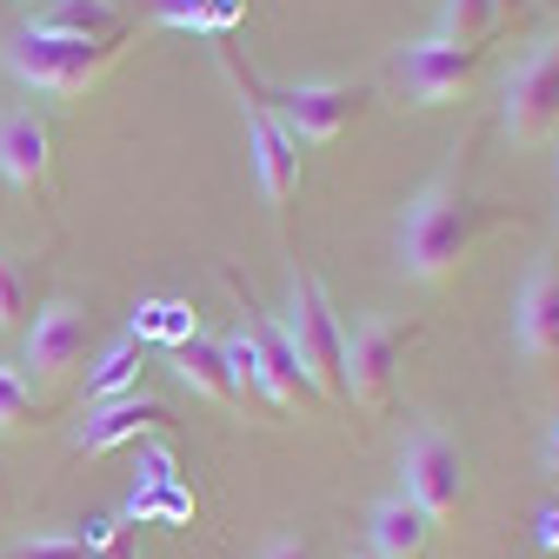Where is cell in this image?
<instances>
[{"label":"cell","instance_id":"cell-18","mask_svg":"<svg viewBox=\"0 0 559 559\" xmlns=\"http://www.w3.org/2000/svg\"><path fill=\"white\" fill-rule=\"evenodd\" d=\"M520 8V0H447L440 8V40H466V47H486L500 34V21Z\"/></svg>","mask_w":559,"mask_h":559},{"label":"cell","instance_id":"cell-14","mask_svg":"<svg viewBox=\"0 0 559 559\" xmlns=\"http://www.w3.org/2000/svg\"><path fill=\"white\" fill-rule=\"evenodd\" d=\"M160 427H174V406L160 400V393H120V400H107V406H87V419L74 427V453H114V447H140L147 433H160Z\"/></svg>","mask_w":559,"mask_h":559},{"label":"cell","instance_id":"cell-19","mask_svg":"<svg viewBox=\"0 0 559 559\" xmlns=\"http://www.w3.org/2000/svg\"><path fill=\"white\" fill-rule=\"evenodd\" d=\"M120 393H140V340H133V333L114 340L107 354L94 360V373H87V406H107V400H120Z\"/></svg>","mask_w":559,"mask_h":559},{"label":"cell","instance_id":"cell-5","mask_svg":"<svg viewBox=\"0 0 559 559\" xmlns=\"http://www.w3.org/2000/svg\"><path fill=\"white\" fill-rule=\"evenodd\" d=\"M247 87H253V100L287 127V140L294 147H326V140H340L346 127L360 120V107H367V87L360 81H307V87H260L253 74H247Z\"/></svg>","mask_w":559,"mask_h":559},{"label":"cell","instance_id":"cell-23","mask_svg":"<svg viewBox=\"0 0 559 559\" xmlns=\"http://www.w3.org/2000/svg\"><path fill=\"white\" fill-rule=\"evenodd\" d=\"M14 559H87V546H81V533H34L14 546Z\"/></svg>","mask_w":559,"mask_h":559},{"label":"cell","instance_id":"cell-10","mask_svg":"<svg viewBox=\"0 0 559 559\" xmlns=\"http://www.w3.org/2000/svg\"><path fill=\"white\" fill-rule=\"evenodd\" d=\"M221 67L234 74V87H240V127H247V154H253V180H260V193H266V206L273 214H287V200L300 193V147L287 140V127H280L260 100H253V87H247V74H240V60L234 53H221Z\"/></svg>","mask_w":559,"mask_h":559},{"label":"cell","instance_id":"cell-1","mask_svg":"<svg viewBox=\"0 0 559 559\" xmlns=\"http://www.w3.org/2000/svg\"><path fill=\"white\" fill-rule=\"evenodd\" d=\"M493 221H500V206H493V200H479L460 174L427 180V187L406 200V214H400V240H393L400 273H406V280H427V287H440V280H453V273L473 260L479 234L493 227Z\"/></svg>","mask_w":559,"mask_h":559},{"label":"cell","instance_id":"cell-29","mask_svg":"<svg viewBox=\"0 0 559 559\" xmlns=\"http://www.w3.org/2000/svg\"><path fill=\"white\" fill-rule=\"evenodd\" d=\"M21 8H34V14H40V8H47V0H21Z\"/></svg>","mask_w":559,"mask_h":559},{"label":"cell","instance_id":"cell-15","mask_svg":"<svg viewBox=\"0 0 559 559\" xmlns=\"http://www.w3.org/2000/svg\"><path fill=\"white\" fill-rule=\"evenodd\" d=\"M174 373L193 386V400H214V406H227V413H247V400H240V386H234V367H227V354H221L214 333L180 340V346H174Z\"/></svg>","mask_w":559,"mask_h":559},{"label":"cell","instance_id":"cell-8","mask_svg":"<svg viewBox=\"0 0 559 559\" xmlns=\"http://www.w3.org/2000/svg\"><path fill=\"white\" fill-rule=\"evenodd\" d=\"M507 133L520 147H546L559 133V34H539L507 74Z\"/></svg>","mask_w":559,"mask_h":559},{"label":"cell","instance_id":"cell-28","mask_svg":"<svg viewBox=\"0 0 559 559\" xmlns=\"http://www.w3.org/2000/svg\"><path fill=\"white\" fill-rule=\"evenodd\" d=\"M546 473L559 479V419H552V433H546Z\"/></svg>","mask_w":559,"mask_h":559},{"label":"cell","instance_id":"cell-26","mask_svg":"<svg viewBox=\"0 0 559 559\" xmlns=\"http://www.w3.org/2000/svg\"><path fill=\"white\" fill-rule=\"evenodd\" d=\"M266 559H320V552H313L307 539H273V546H266Z\"/></svg>","mask_w":559,"mask_h":559},{"label":"cell","instance_id":"cell-27","mask_svg":"<svg viewBox=\"0 0 559 559\" xmlns=\"http://www.w3.org/2000/svg\"><path fill=\"white\" fill-rule=\"evenodd\" d=\"M539 546H546V552H559V507H546V513H539Z\"/></svg>","mask_w":559,"mask_h":559},{"label":"cell","instance_id":"cell-24","mask_svg":"<svg viewBox=\"0 0 559 559\" xmlns=\"http://www.w3.org/2000/svg\"><path fill=\"white\" fill-rule=\"evenodd\" d=\"M160 486H180V466L167 447H140V486L133 493H160Z\"/></svg>","mask_w":559,"mask_h":559},{"label":"cell","instance_id":"cell-30","mask_svg":"<svg viewBox=\"0 0 559 559\" xmlns=\"http://www.w3.org/2000/svg\"><path fill=\"white\" fill-rule=\"evenodd\" d=\"M552 154H559V133H552Z\"/></svg>","mask_w":559,"mask_h":559},{"label":"cell","instance_id":"cell-20","mask_svg":"<svg viewBox=\"0 0 559 559\" xmlns=\"http://www.w3.org/2000/svg\"><path fill=\"white\" fill-rule=\"evenodd\" d=\"M34 419H40V393H34V380H27L21 367H8V360H0V440L27 433Z\"/></svg>","mask_w":559,"mask_h":559},{"label":"cell","instance_id":"cell-25","mask_svg":"<svg viewBox=\"0 0 559 559\" xmlns=\"http://www.w3.org/2000/svg\"><path fill=\"white\" fill-rule=\"evenodd\" d=\"M154 14L167 27H180V34H214L206 27V0H154Z\"/></svg>","mask_w":559,"mask_h":559},{"label":"cell","instance_id":"cell-11","mask_svg":"<svg viewBox=\"0 0 559 559\" xmlns=\"http://www.w3.org/2000/svg\"><path fill=\"white\" fill-rule=\"evenodd\" d=\"M81 360H87V313H81V300L53 294V300L27 320V367H34V393L67 386V380L81 373Z\"/></svg>","mask_w":559,"mask_h":559},{"label":"cell","instance_id":"cell-31","mask_svg":"<svg viewBox=\"0 0 559 559\" xmlns=\"http://www.w3.org/2000/svg\"><path fill=\"white\" fill-rule=\"evenodd\" d=\"M354 559H373V552H354Z\"/></svg>","mask_w":559,"mask_h":559},{"label":"cell","instance_id":"cell-16","mask_svg":"<svg viewBox=\"0 0 559 559\" xmlns=\"http://www.w3.org/2000/svg\"><path fill=\"white\" fill-rule=\"evenodd\" d=\"M367 533H373V559H427V552H433V520L419 513L406 493L380 500Z\"/></svg>","mask_w":559,"mask_h":559},{"label":"cell","instance_id":"cell-21","mask_svg":"<svg viewBox=\"0 0 559 559\" xmlns=\"http://www.w3.org/2000/svg\"><path fill=\"white\" fill-rule=\"evenodd\" d=\"M193 333H200V320H193V307H180V300L140 307V320H133V340H167V346H180V340H193Z\"/></svg>","mask_w":559,"mask_h":559},{"label":"cell","instance_id":"cell-4","mask_svg":"<svg viewBox=\"0 0 559 559\" xmlns=\"http://www.w3.org/2000/svg\"><path fill=\"white\" fill-rule=\"evenodd\" d=\"M280 340H287V354L307 380L313 400L326 406H346V380H340V360H346V326L326 300V287L313 273H294L287 280V313H280Z\"/></svg>","mask_w":559,"mask_h":559},{"label":"cell","instance_id":"cell-2","mask_svg":"<svg viewBox=\"0 0 559 559\" xmlns=\"http://www.w3.org/2000/svg\"><path fill=\"white\" fill-rule=\"evenodd\" d=\"M127 53V27L107 40H74V34H47V27H14L0 40V67L34 87V94H60V100H81L107 67Z\"/></svg>","mask_w":559,"mask_h":559},{"label":"cell","instance_id":"cell-13","mask_svg":"<svg viewBox=\"0 0 559 559\" xmlns=\"http://www.w3.org/2000/svg\"><path fill=\"white\" fill-rule=\"evenodd\" d=\"M513 333H520V354L539 380L559 373V253H546L526 287H520V307H513Z\"/></svg>","mask_w":559,"mask_h":559},{"label":"cell","instance_id":"cell-9","mask_svg":"<svg viewBox=\"0 0 559 559\" xmlns=\"http://www.w3.org/2000/svg\"><path fill=\"white\" fill-rule=\"evenodd\" d=\"M400 473H406V486L400 493L427 513L433 526L440 520H453V513H466V460H460V447L440 433V427H419L406 447H400Z\"/></svg>","mask_w":559,"mask_h":559},{"label":"cell","instance_id":"cell-3","mask_svg":"<svg viewBox=\"0 0 559 559\" xmlns=\"http://www.w3.org/2000/svg\"><path fill=\"white\" fill-rule=\"evenodd\" d=\"M221 287L240 300V326L221 333V354H227V367H234L240 400H247V406L266 400V406H280V413H300L313 393H307V380H300V367H294V354H287V340H280V320H266V313L240 294L234 273H221Z\"/></svg>","mask_w":559,"mask_h":559},{"label":"cell","instance_id":"cell-6","mask_svg":"<svg viewBox=\"0 0 559 559\" xmlns=\"http://www.w3.org/2000/svg\"><path fill=\"white\" fill-rule=\"evenodd\" d=\"M413 340H419V320L367 313L354 333H346V360H340L346 400H354V406H367V413H386V406H393L400 360H406V346H413Z\"/></svg>","mask_w":559,"mask_h":559},{"label":"cell","instance_id":"cell-7","mask_svg":"<svg viewBox=\"0 0 559 559\" xmlns=\"http://www.w3.org/2000/svg\"><path fill=\"white\" fill-rule=\"evenodd\" d=\"M479 67H486V47H466V40H413L400 47L393 60V81H400V100L406 107H453L473 94L479 81Z\"/></svg>","mask_w":559,"mask_h":559},{"label":"cell","instance_id":"cell-12","mask_svg":"<svg viewBox=\"0 0 559 559\" xmlns=\"http://www.w3.org/2000/svg\"><path fill=\"white\" fill-rule=\"evenodd\" d=\"M0 180L40 206H53V127L34 107L0 114Z\"/></svg>","mask_w":559,"mask_h":559},{"label":"cell","instance_id":"cell-22","mask_svg":"<svg viewBox=\"0 0 559 559\" xmlns=\"http://www.w3.org/2000/svg\"><path fill=\"white\" fill-rule=\"evenodd\" d=\"M27 307H34V287H27L21 260H0V326H21Z\"/></svg>","mask_w":559,"mask_h":559},{"label":"cell","instance_id":"cell-17","mask_svg":"<svg viewBox=\"0 0 559 559\" xmlns=\"http://www.w3.org/2000/svg\"><path fill=\"white\" fill-rule=\"evenodd\" d=\"M34 27H47V34H74V40H107V34H120L127 21H120L114 0H47V8L34 14Z\"/></svg>","mask_w":559,"mask_h":559}]
</instances>
